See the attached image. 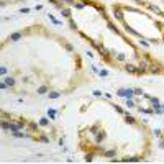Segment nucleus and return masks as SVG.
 <instances>
[{"instance_id": "f257e3e1", "label": "nucleus", "mask_w": 164, "mask_h": 164, "mask_svg": "<svg viewBox=\"0 0 164 164\" xmlns=\"http://www.w3.org/2000/svg\"><path fill=\"white\" fill-rule=\"evenodd\" d=\"M120 97H126V98H133V95H135V90H131V89H120L117 92Z\"/></svg>"}, {"instance_id": "f03ea898", "label": "nucleus", "mask_w": 164, "mask_h": 164, "mask_svg": "<svg viewBox=\"0 0 164 164\" xmlns=\"http://www.w3.org/2000/svg\"><path fill=\"white\" fill-rule=\"evenodd\" d=\"M113 15L117 20H120V21H125V18H123V12H121V7L120 5H113Z\"/></svg>"}, {"instance_id": "7ed1b4c3", "label": "nucleus", "mask_w": 164, "mask_h": 164, "mask_svg": "<svg viewBox=\"0 0 164 164\" xmlns=\"http://www.w3.org/2000/svg\"><path fill=\"white\" fill-rule=\"evenodd\" d=\"M105 136H107V133L103 131V130H100V131L95 135V143H97V145H98V143H102V141L105 140Z\"/></svg>"}, {"instance_id": "20e7f679", "label": "nucleus", "mask_w": 164, "mask_h": 164, "mask_svg": "<svg viewBox=\"0 0 164 164\" xmlns=\"http://www.w3.org/2000/svg\"><path fill=\"white\" fill-rule=\"evenodd\" d=\"M149 66L151 64L148 63V59H140V63H138V69H141V71H146Z\"/></svg>"}, {"instance_id": "39448f33", "label": "nucleus", "mask_w": 164, "mask_h": 164, "mask_svg": "<svg viewBox=\"0 0 164 164\" xmlns=\"http://www.w3.org/2000/svg\"><path fill=\"white\" fill-rule=\"evenodd\" d=\"M125 71L128 72V74H136V72H138V66H135V64H126Z\"/></svg>"}, {"instance_id": "423d86ee", "label": "nucleus", "mask_w": 164, "mask_h": 164, "mask_svg": "<svg viewBox=\"0 0 164 164\" xmlns=\"http://www.w3.org/2000/svg\"><path fill=\"white\" fill-rule=\"evenodd\" d=\"M21 38H23V33H21V31L12 33V35L8 36V39H10V41H18V39H21Z\"/></svg>"}, {"instance_id": "0eeeda50", "label": "nucleus", "mask_w": 164, "mask_h": 164, "mask_svg": "<svg viewBox=\"0 0 164 164\" xmlns=\"http://www.w3.org/2000/svg\"><path fill=\"white\" fill-rule=\"evenodd\" d=\"M89 131H90V135H94V136H95V135L100 131V123H98V121H97V123H94V125L89 128Z\"/></svg>"}, {"instance_id": "6e6552de", "label": "nucleus", "mask_w": 164, "mask_h": 164, "mask_svg": "<svg viewBox=\"0 0 164 164\" xmlns=\"http://www.w3.org/2000/svg\"><path fill=\"white\" fill-rule=\"evenodd\" d=\"M125 31H126V33H130V35H133V36H138V38H141V35H140V33H138L136 30H133L131 26H128L126 23H125Z\"/></svg>"}, {"instance_id": "1a4fd4ad", "label": "nucleus", "mask_w": 164, "mask_h": 164, "mask_svg": "<svg viewBox=\"0 0 164 164\" xmlns=\"http://www.w3.org/2000/svg\"><path fill=\"white\" fill-rule=\"evenodd\" d=\"M115 154H117V149H107V151H103V158H113Z\"/></svg>"}, {"instance_id": "9d476101", "label": "nucleus", "mask_w": 164, "mask_h": 164, "mask_svg": "<svg viewBox=\"0 0 164 164\" xmlns=\"http://www.w3.org/2000/svg\"><path fill=\"white\" fill-rule=\"evenodd\" d=\"M149 100H151V103H153V107H154V108H161V102H159V98H156V97H151L149 98Z\"/></svg>"}, {"instance_id": "9b49d317", "label": "nucleus", "mask_w": 164, "mask_h": 164, "mask_svg": "<svg viewBox=\"0 0 164 164\" xmlns=\"http://www.w3.org/2000/svg\"><path fill=\"white\" fill-rule=\"evenodd\" d=\"M148 71H149V72H151V74H159V72H161L159 66H154V64H151V66L148 67Z\"/></svg>"}, {"instance_id": "f8f14e48", "label": "nucleus", "mask_w": 164, "mask_h": 164, "mask_svg": "<svg viewBox=\"0 0 164 164\" xmlns=\"http://www.w3.org/2000/svg\"><path fill=\"white\" fill-rule=\"evenodd\" d=\"M107 26H108V30H112V31H115L117 35H121V33H120V30H118V28L115 26V23H112V21H108V23H107Z\"/></svg>"}, {"instance_id": "ddd939ff", "label": "nucleus", "mask_w": 164, "mask_h": 164, "mask_svg": "<svg viewBox=\"0 0 164 164\" xmlns=\"http://www.w3.org/2000/svg\"><path fill=\"white\" fill-rule=\"evenodd\" d=\"M3 82L7 84L8 87H13V85H15V79H13V77H3Z\"/></svg>"}, {"instance_id": "4468645a", "label": "nucleus", "mask_w": 164, "mask_h": 164, "mask_svg": "<svg viewBox=\"0 0 164 164\" xmlns=\"http://www.w3.org/2000/svg\"><path fill=\"white\" fill-rule=\"evenodd\" d=\"M28 131H38V125H36V121H30V123H28Z\"/></svg>"}, {"instance_id": "2eb2a0df", "label": "nucleus", "mask_w": 164, "mask_h": 164, "mask_svg": "<svg viewBox=\"0 0 164 164\" xmlns=\"http://www.w3.org/2000/svg\"><path fill=\"white\" fill-rule=\"evenodd\" d=\"M149 8H151V10H153L154 13H156V15H164V12L161 10L159 7H156V5H149Z\"/></svg>"}, {"instance_id": "dca6fc26", "label": "nucleus", "mask_w": 164, "mask_h": 164, "mask_svg": "<svg viewBox=\"0 0 164 164\" xmlns=\"http://www.w3.org/2000/svg\"><path fill=\"white\" fill-rule=\"evenodd\" d=\"M108 54H110V53H108V49H105V48H102V49H100V56H102L103 59H105V61L108 59Z\"/></svg>"}, {"instance_id": "f3484780", "label": "nucleus", "mask_w": 164, "mask_h": 164, "mask_svg": "<svg viewBox=\"0 0 164 164\" xmlns=\"http://www.w3.org/2000/svg\"><path fill=\"white\" fill-rule=\"evenodd\" d=\"M61 15L66 16V18H71V10L69 8H61Z\"/></svg>"}, {"instance_id": "a211bd4d", "label": "nucleus", "mask_w": 164, "mask_h": 164, "mask_svg": "<svg viewBox=\"0 0 164 164\" xmlns=\"http://www.w3.org/2000/svg\"><path fill=\"white\" fill-rule=\"evenodd\" d=\"M46 92H48V85H41V87L38 89V94H39V95H44Z\"/></svg>"}, {"instance_id": "6ab92c4d", "label": "nucleus", "mask_w": 164, "mask_h": 164, "mask_svg": "<svg viewBox=\"0 0 164 164\" xmlns=\"http://www.w3.org/2000/svg\"><path fill=\"white\" fill-rule=\"evenodd\" d=\"M69 28L71 30H77V23H76L72 18H69Z\"/></svg>"}, {"instance_id": "aec40b11", "label": "nucleus", "mask_w": 164, "mask_h": 164, "mask_svg": "<svg viewBox=\"0 0 164 164\" xmlns=\"http://www.w3.org/2000/svg\"><path fill=\"white\" fill-rule=\"evenodd\" d=\"M123 161H130V163H138V161H141L138 156H133V158H125Z\"/></svg>"}, {"instance_id": "412c9836", "label": "nucleus", "mask_w": 164, "mask_h": 164, "mask_svg": "<svg viewBox=\"0 0 164 164\" xmlns=\"http://www.w3.org/2000/svg\"><path fill=\"white\" fill-rule=\"evenodd\" d=\"M94 156H95V154H94L92 151H90V153H87V154H85V161H87V163H90V161L94 159Z\"/></svg>"}, {"instance_id": "4be33fe9", "label": "nucleus", "mask_w": 164, "mask_h": 164, "mask_svg": "<svg viewBox=\"0 0 164 164\" xmlns=\"http://www.w3.org/2000/svg\"><path fill=\"white\" fill-rule=\"evenodd\" d=\"M125 121H126V123H130V125H133V123H135V118L130 117V115H125Z\"/></svg>"}, {"instance_id": "5701e85b", "label": "nucleus", "mask_w": 164, "mask_h": 164, "mask_svg": "<svg viewBox=\"0 0 164 164\" xmlns=\"http://www.w3.org/2000/svg\"><path fill=\"white\" fill-rule=\"evenodd\" d=\"M39 125H41V126H48V125H49V120H48V118H41V120H39Z\"/></svg>"}, {"instance_id": "b1692460", "label": "nucleus", "mask_w": 164, "mask_h": 164, "mask_svg": "<svg viewBox=\"0 0 164 164\" xmlns=\"http://www.w3.org/2000/svg\"><path fill=\"white\" fill-rule=\"evenodd\" d=\"M35 140L41 141V143H49V138H48V136H39V138H35Z\"/></svg>"}, {"instance_id": "393cba45", "label": "nucleus", "mask_w": 164, "mask_h": 164, "mask_svg": "<svg viewBox=\"0 0 164 164\" xmlns=\"http://www.w3.org/2000/svg\"><path fill=\"white\" fill-rule=\"evenodd\" d=\"M2 128H3L5 131H10V123H7V121H2Z\"/></svg>"}, {"instance_id": "a878e982", "label": "nucleus", "mask_w": 164, "mask_h": 164, "mask_svg": "<svg viewBox=\"0 0 164 164\" xmlns=\"http://www.w3.org/2000/svg\"><path fill=\"white\" fill-rule=\"evenodd\" d=\"M61 95V92H49V98H58Z\"/></svg>"}, {"instance_id": "bb28decb", "label": "nucleus", "mask_w": 164, "mask_h": 164, "mask_svg": "<svg viewBox=\"0 0 164 164\" xmlns=\"http://www.w3.org/2000/svg\"><path fill=\"white\" fill-rule=\"evenodd\" d=\"M48 115H49V118H54L56 117V110H53V108L48 110Z\"/></svg>"}, {"instance_id": "cd10ccee", "label": "nucleus", "mask_w": 164, "mask_h": 164, "mask_svg": "<svg viewBox=\"0 0 164 164\" xmlns=\"http://www.w3.org/2000/svg\"><path fill=\"white\" fill-rule=\"evenodd\" d=\"M113 108L117 110L118 113H125V112H123V110H121V108H120V107H118V105H113Z\"/></svg>"}, {"instance_id": "c85d7f7f", "label": "nucleus", "mask_w": 164, "mask_h": 164, "mask_svg": "<svg viewBox=\"0 0 164 164\" xmlns=\"http://www.w3.org/2000/svg\"><path fill=\"white\" fill-rule=\"evenodd\" d=\"M135 95H143V90H141V89H135Z\"/></svg>"}, {"instance_id": "c756f323", "label": "nucleus", "mask_w": 164, "mask_h": 164, "mask_svg": "<svg viewBox=\"0 0 164 164\" xmlns=\"http://www.w3.org/2000/svg\"><path fill=\"white\" fill-rule=\"evenodd\" d=\"M117 59H118V61H123V59H125V54H121V53L117 54Z\"/></svg>"}, {"instance_id": "7c9ffc66", "label": "nucleus", "mask_w": 164, "mask_h": 164, "mask_svg": "<svg viewBox=\"0 0 164 164\" xmlns=\"http://www.w3.org/2000/svg\"><path fill=\"white\" fill-rule=\"evenodd\" d=\"M100 76H103V77H105V76H108V71H105V69H102V71H100Z\"/></svg>"}, {"instance_id": "2f4dec72", "label": "nucleus", "mask_w": 164, "mask_h": 164, "mask_svg": "<svg viewBox=\"0 0 164 164\" xmlns=\"http://www.w3.org/2000/svg\"><path fill=\"white\" fill-rule=\"evenodd\" d=\"M154 136H161V130H154Z\"/></svg>"}, {"instance_id": "473e14b6", "label": "nucleus", "mask_w": 164, "mask_h": 164, "mask_svg": "<svg viewBox=\"0 0 164 164\" xmlns=\"http://www.w3.org/2000/svg\"><path fill=\"white\" fill-rule=\"evenodd\" d=\"M66 49H67V51H74V48L71 46V44H66Z\"/></svg>"}, {"instance_id": "72a5a7b5", "label": "nucleus", "mask_w": 164, "mask_h": 164, "mask_svg": "<svg viewBox=\"0 0 164 164\" xmlns=\"http://www.w3.org/2000/svg\"><path fill=\"white\" fill-rule=\"evenodd\" d=\"M30 12V8H23V10H20V13H28Z\"/></svg>"}, {"instance_id": "f704fd0d", "label": "nucleus", "mask_w": 164, "mask_h": 164, "mask_svg": "<svg viewBox=\"0 0 164 164\" xmlns=\"http://www.w3.org/2000/svg\"><path fill=\"white\" fill-rule=\"evenodd\" d=\"M0 72H2V74H5V72H7V67H5V66H2V69H0Z\"/></svg>"}, {"instance_id": "c9c22d12", "label": "nucleus", "mask_w": 164, "mask_h": 164, "mask_svg": "<svg viewBox=\"0 0 164 164\" xmlns=\"http://www.w3.org/2000/svg\"><path fill=\"white\" fill-rule=\"evenodd\" d=\"M94 95H97V97H98V95H102V92H100V90H94Z\"/></svg>"}]
</instances>
